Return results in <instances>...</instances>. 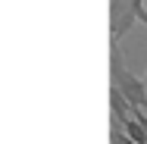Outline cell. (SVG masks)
Returning a JSON list of instances; mask_svg holds the SVG:
<instances>
[{
    "label": "cell",
    "instance_id": "6da1fadb",
    "mask_svg": "<svg viewBox=\"0 0 147 144\" xmlns=\"http://www.w3.org/2000/svg\"><path fill=\"white\" fill-rule=\"evenodd\" d=\"M110 85H116L131 107L147 113V85H144V78H138L125 66V57H122L119 44H110Z\"/></svg>",
    "mask_w": 147,
    "mask_h": 144
},
{
    "label": "cell",
    "instance_id": "7a4b0ae2",
    "mask_svg": "<svg viewBox=\"0 0 147 144\" xmlns=\"http://www.w3.org/2000/svg\"><path fill=\"white\" fill-rule=\"evenodd\" d=\"M110 113L116 119V125H125V122L131 119V103L125 100V94H122L116 85H110Z\"/></svg>",
    "mask_w": 147,
    "mask_h": 144
},
{
    "label": "cell",
    "instance_id": "3957f363",
    "mask_svg": "<svg viewBox=\"0 0 147 144\" xmlns=\"http://www.w3.org/2000/svg\"><path fill=\"white\" fill-rule=\"evenodd\" d=\"M110 144H135V141H131V138L119 128L116 122H113V128H110Z\"/></svg>",
    "mask_w": 147,
    "mask_h": 144
},
{
    "label": "cell",
    "instance_id": "277c9868",
    "mask_svg": "<svg viewBox=\"0 0 147 144\" xmlns=\"http://www.w3.org/2000/svg\"><path fill=\"white\" fill-rule=\"evenodd\" d=\"M144 85H147V75H144Z\"/></svg>",
    "mask_w": 147,
    "mask_h": 144
}]
</instances>
